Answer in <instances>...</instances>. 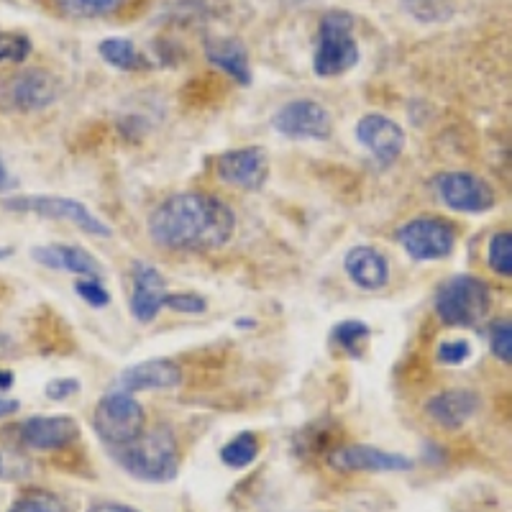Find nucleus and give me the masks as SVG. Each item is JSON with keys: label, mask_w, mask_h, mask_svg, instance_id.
Wrapping results in <instances>:
<instances>
[{"label": "nucleus", "mask_w": 512, "mask_h": 512, "mask_svg": "<svg viewBox=\"0 0 512 512\" xmlns=\"http://www.w3.org/2000/svg\"><path fill=\"white\" fill-rule=\"evenodd\" d=\"M489 349L500 361L510 364L512 361V323L507 318L495 320L489 326Z\"/></svg>", "instance_id": "bb28decb"}, {"label": "nucleus", "mask_w": 512, "mask_h": 512, "mask_svg": "<svg viewBox=\"0 0 512 512\" xmlns=\"http://www.w3.org/2000/svg\"><path fill=\"white\" fill-rule=\"evenodd\" d=\"M438 198L456 213H484L495 205V190L469 172H446L436 180Z\"/></svg>", "instance_id": "9d476101"}, {"label": "nucleus", "mask_w": 512, "mask_h": 512, "mask_svg": "<svg viewBox=\"0 0 512 512\" xmlns=\"http://www.w3.org/2000/svg\"><path fill=\"white\" fill-rule=\"evenodd\" d=\"M356 141L369 149L382 167H390L405 149V131L400 128V123L382 113H367L356 123Z\"/></svg>", "instance_id": "9b49d317"}, {"label": "nucleus", "mask_w": 512, "mask_h": 512, "mask_svg": "<svg viewBox=\"0 0 512 512\" xmlns=\"http://www.w3.org/2000/svg\"><path fill=\"white\" fill-rule=\"evenodd\" d=\"M182 382L180 364L169 359H146L141 364L128 367L121 374V384L126 392H149V390H169Z\"/></svg>", "instance_id": "dca6fc26"}, {"label": "nucleus", "mask_w": 512, "mask_h": 512, "mask_svg": "<svg viewBox=\"0 0 512 512\" xmlns=\"http://www.w3.org/2000/svg\"><path fill=\"white\" fill-rule=\"evenodd\" d=\"M489 305H492V292L487 282L474 274H456L436 295V313L446 326H477L489 313Z\"/></svg>", "instance_id": "20e7f679"}, {"label": "nucleus", "mask_w": 512, "mask_h": 512, "mask_svg": "<svg viewBox=\"0 0 512 512\" xmlns=\"http://www.w3.org/2000/svg\"><path fill=\"white\" fill-rule=\"evenodd\" d=\"M98 54L108 67H116V70L123 72H136L149 67V62H146L144 54L136 49L134 41L123 39V36H111V39L100 41Z\"/></svg>", "instance_id": "412c9836"}, {"label": "nucleus", "mask_w": 512, "mask_h": 512, "mask_svg": "<svg viewBox=\"0 0 512 512\" xmlns=\"http://www.w3.org/2000/svg\"><path fill=\"white\" fill-rule=\"evenodd\" d=\"M67 16L75 18H98L116 11L123 0H54Z\"/></svg>", "instance_id": "393cba45"}, {"label": "nucleus", "mask_w": 512, "mask_h": 512, "mask_svg": "<svg viewBox=\"0 0 512 512\" xmlns=\"http://www.w3.org/2000/svg\"><path fill=\"white\" fill-rule=\"evenodd\" d=\"M6 474V464H3V456H0V477Z\"/></svg>", "instance_id": "e433bc0d"}, {"label": "nucleus", "mask_w": 512, "mask_h": 512, "mask_svg": "<svg viewBox=\"0 0 512 512\" xmlns=\"http://www.w3.org/2000/svg\"><path fill=\"white\" fill-rule=\"evenodd\" d=\"M233 228L231 208L205 192L172 195L149 216V236L169 251H216L231 241Z\"/></svg>", "instance_id": "f257e3e1"}, {"label": "nucleus", "mask_w": 512, "mask_h": 512, "mask_svg": "<svg viewBox=\"0 0 512 512\" xmlns=\"http://www.w3.org/2000/svg\"><path fill=\"white\" fill-rule=\"evenodd\" d=\"M274 128L287 139L326 141L333 131L331 113L315 100H292L274 116Z\"/></svg>", "instance_id": "1a4fd4ad"}, {"label": "nucleus", "mask_w": 512, "mask_h": 512, "mask_svg": "<svg viewBox=\"0 0 512 512\" xmlns=\"http://www.w3.org/2000/svg\"><path fill=\"white\" fill-rule=\"evenodd\" d=\"M118 466L134 479L152 484L172 482L180 472V454H177L175 436L169 428H154L141 433L131 443L113 448Z\"/></svg>", "instance_id": "f03ea898"}, {"label": "nucleus", "mask_w": 512, "mask_h": 512, "mask_svg": "<svg viewBox=\"0 0 512 512\" xmlns=\"http://www.w3.org/2000/svg\"><path fill=\"white\" fill-rule=\"evenodd\" d=\"M164 295L167 285L164 277L149 264H136L134 267V295H131V313L139 323H152L164 308Z\"/></svg>", "instance_id": "f3484780"}, {"label": "nucleus", "mask_w": 512, "mask_h": 512, "mask_svg": "<svg viewBox=\"0 0 512 512\" xmlns=\"http://www.w3.org/2000/svg\"><path fill=\"white\" fill-rule=\"evenodd\" d=\"M397 241L418 262H436L454 251L456 231L441 218H415L397 231Z\"/></svg>", "instance_id": "6e6552de"}, {"label": "nucleus", "mask_w": 512, "mask_h": 512, "mask_svg": "<svg viewBox=\"0 0 512 512\" xmlns=\"http://www.w3.org/2000/svg\"><path fill=\"white\" fill-rule=\"evenodd\" d=\"M88 512H139V510L123 505V502H98V505L90 507Z\"/></svg>", "instance_id": "473e14b6"}, {"label": "nucleus", "mask_w": 512, "mask_h": 512, "mask_svg": "<svg viewBox=\"0 0 512 512\" xmlns=\"http://www.w3.org/2000/svg\"><path fill=\"white\" fill-rule=\"evenodd\" d=\"M333 338H336V344L341 346L351 359H359L369 341V326L367 323H361V320H344V323H338L336 326Z\"/></svg>", "instance_id": "5701e85b"}, {"label": "nucleus", "mask_w": 512, "mask_h": 512, "mask_svg": "<svg viewBox=\"0 0 512 512\" xmlns=\"http://www.w3.org/2000/svg\"><path fill=\"white\" fill-rule=\"evenodd\" d=\"M487 262L492 272L500 277H512V236L510 233H497L489 241L487 249Z\"/></svg>", "instance_id": "b1692460"}, {"label": "nucleus", "mask_w": 512, "mask_h": 512, "mask_svg": "<svg viewBox=\"0 0 512 512\" xmlns=\"http://www.w3.org/2000/svg\"><path fill=\"white\" fill-rule=\"evenodd\" d=\"M259 456V438L254 433H239L221 448V461L228 469H246Z\"/></svg>", "instance_id": "4be33fe9"}, {"label": "nucleus", "mask_w": 512, "mask_h": 512, "mask_svg": "<svg viewBox=\"0 0 512 512\" xmlns=\"http://www.w3.org/2000/svg\"><path fill=\"white\" fill-rule=\"evenodd\" d=\"M31 54V39L18 31H0V62H24Z\"/></svg>", "instance_id": "a878e982"}, {"label": "nucleus", "mask_w": 512, "mask_h": 512, "mask_svg": "<svg viewBox=\"0 0 512 512\" xmlns=\"http://www.w3.org/2000/svg\"><path fill=\"white\" fill-rule=\"evenodd\" d=\"M18 438L34 451H62L80 438V423L72 415H34L21 423Z\"/></svg>", "instance_id": "ddd939ff"}, {"label": "nucleus", "mask_w": 512, "mask_h": 512, "mask_svg": "<svg viewBox=\"0 0 512 512\" xmlns=\"http://www.w3.org/2000/svg\"><path fill=\"white\" fill-rule=\"evenodd\" d=\"M8 187H11V175H8L6 164L0 159V190H8Z\"/></svg>", "instance_id": "f704fd0d"}, {"label": "nucleus", "mask_w": 512, "mask_h": 512, "mask_svg": "<svg viewBox=\"0 0 512 512\" xmlns=\"http://www.w3.org/2000/svg\"><path fill=\"white\" fill-rule=\"evenodd\" d=\"M31 259L36 264L47 269H59V272L82 274L88 280H100L103 277V267L98 264L88 249L75 244H44L31 249Z\"/></svg>", "instance_id": "2eb2a0df"}, {"label": "nucleus", "mask_w": 512, "mask_h": 512, "mask_svg": "<svg viewBox=\"0 0 512 512\" xmlns=\"http://www.w3.org/2000/svg\"><path fill=\"white\" fill-rule=\"evenodd\" d=\"M3 208L13 210V213H34L39 218L75 223L77 228H82L90 236H98V239L111 236V226L100 221L93 210L82 205L80 200L59 198V195H16V198L3 200Z\"/></svg>", "instance_id": "423d86ee"}, {"label": "nucleus", "mask_w": 512, "mask_h": 512, "mask_svg": "<svg viewBox=\"0 0 512 512\" xmlns=\"http://www.w3.org/2000/svg\"><path fill=\"white\" fill-rule=\"evenodd\" d=\"M8 512H64L54 497L49 495H26L21 500L13 502V507Z\"/></svg>", "instance_id": "c756f323"}, {"label": "nucleus", "mask_w": 512, "mask_h": 512, "mask_svg": "<svg viewBox=\"0 0 512 512\" xmlns=\"http://www.w3.org/2000/svg\"><path fill=\"white\" fill-rule=\"evenodd\" d=\"M18 400H8V397H0V418H8V415L18 413Z\"/></svg>", "instance_id": "72a5a7b5"}, {"label": "nucleus", "mask_w": 512, "mask_h": 512, "mask_svg": "<svg viewBox=\"0 0 512 512\" xmlns=\"http://www.w3.org/2000/svg\"><path fill=\"white\" fill-rule=\"evenodd\" d=\"M205 57L213 67L223 70L226 75H231L233 80L241 82V85H249L251 82V67H249V52L244 49V44L236 39H208L205 44Z\"/></svg>", "instance_id": "aec40b11"}, {"label": "nucleus", "mask_w": 512, "mask_h": 512, "mask_svg": "<svg viewBox=\"0 0 512 512\" xmlns=\"http://www.w3.org/2000/svg\"><path fill=\"white\" fill-rule=\"evenodd\" d=\"M428 415L446 431H456L479 410V395L472 390H446L428 402Z\"/></svg>", "instance_id": "6ab92c4d"}, {"label": "nucleus", "mask_w": 512, "mask_h": 512, "mask_svg": "<svg viewBox=\"0 0 512 512\" xmlns=\"http://www.w3.org/2000/svg\"><path fill=\"white\" fill-rule=\"evenodd\" d=\"M344 269L361 290H382L390 282V262L374 246H354L346 254Z\"/></svg>", "instance_id": "a211bd4d"}, {"label": "nucleus", "mask_w": 512, "mask_h": 512, "mask_svg": "<svg viewBox=\"0 0 512 512\" xmlns=\"http://www.w3.org/2000/svg\"><path fill=\"white\" fill-rule=\"evenodd\" d=\"M331 464L338 472H410L415 466L413 459L402 454H390L382 448L364 446V443H349L336 448L331 454Z\"/></svg>", "instance_id": "4468645a"}, {"label": "nucleus", "mask_w": 512, "mask_h": 512, "mask_svg": "<svg viewBox=\"0 0 512 512\" xmlns=\"http://www.w3.org/2000/svg\"><path fill=\"white\" fill-rule=\"evenodd\" d=\"M216 172L226 185L241 190H259L269 177V157L262 146L233 149L216 159Z\"/></svg>", "instance_id": "f8f14e48"}, {"label": "nucleus", "mask_w": 512, "mask_h": 512, "mask_svg": "<svg viewBox=\"0 0 512 512\" xmlns=\"http://www.w3.org/2000/svg\"><path fill=\"white\" fill-rule=\"evenodd\" d=\"M164 308H172L175 313H187V315H200L208 310L203 295H195V292H175V295H164Z\"/></svg>", "instance_id": "cd10ccee"}, {"label": "nucleus", "mask_w": 512, "mask_h": 512, "mask_svg": "<svg viewBox=\"0 0 512 512\" xmlns=\"http://www.w3.org/2000/svg\"><path fill=\"white\" fill-rule=\"evenodd\" d=\"M356 64H359V44L354 39V16L346 11H328L320 18L318 47L313 57L315 75H346Z\"/></svg>", "instance_id": "7ed1b4c3"}, {"label": "nucleus", "mask_w": 512, "mask_h": 512, "mask_svg": "<svg viewBox=\"0 0 512 512\" xmlns=\"http://www.w3.org/2000/svg\"><path fill=\"white\" fill-rule=\"evenodd\" d=\"M11 387H13V374L3 372V369H0V392L11 390Z\"/></svg>", "instance_id": "c9c22d12"}, {"label": "nucleus", "mask_w": 512, "mask_h": 512, "mask_svg": "<svg viewBox=\"0 0 512 512\" xmlns=\"http://www.w3.org/2000/svg\"><path fill=\"white\" fill-rule=\"evenodd\" d=\"M75 290L77 295H80L88 305H93V308H105V305L111 303V295H108V290L100 285V280H80L75 285Z\"/></svg>", "instance_id": "7c9ffc66"}, {"label": "nucleus", "mask_w": 512, "mask_h": 512, "mask_svg": "<svg viewBox=\"0 0 512 512\" xmlns=\"http://www.w3.org/2000/svg\"><path fill=\"white\" fill-rule=\"evenodd\" d=\"M54 100H57V80L47 70H21L0 80V108L6 111H44Z\"/></svg>", "instance_id": "0eeeda50"}, {"label": "nucleus", "mask_w": 512, "mask_h": 512, "mask_svg": "<svg viewBox=\"0 0 512 512\" xmlns=\"http://www.w3.org/2000/svg\"><path fill=\"white\" fill-rule=\"evenodd\" d=\"M472 356V344L466 338H454V341H443L438 346V361L448 364V367H459Z\"/></svg>", "instance_id": "c85d7f7f"}, {"label": "nucleus", "mask_w": 512, "mask_h": 512, "mask_svg": "<svg viewBox=\"0 0 512 512\" xmlns=\"http://www.w3.org/2000/svg\"><path fill=\"white\" fill-rule=\"evenodd\" d=\"M93 425L100 441L116 448L144 433L146 415L141 402L134 400L131 392H108L100 397L93 413Z\"/></svg>", "instance_id": "39448f33"}, {"label": "nucleus", "mask_w": 512, "mask_h": 512, "mask_svg": "<svg viewBox=\"0 0 512 512\" xmlns=\"http://www.w3.org/2000/svg\"><path fill=\"white\" fill-rule=\"evenodd\" d=\"M75 392H80V382H77L75 377H59L47 384L49 400H67V397H72Z\"/></svg>", "instance_id": "2f4dec72"}]
</instances>
